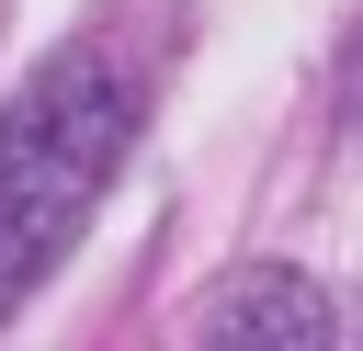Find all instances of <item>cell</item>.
<instances>
[{
	"label": "cell",
	"instance_id": "3",
	"mask_svg": "<svg viewBox=\"0 0 363 351\" xmlns=\"http://www.w3.org/2000/svg\"><path fill=\"white\" fill-rule=\"evenodd\" d=\"M352 102H363V45H352Z\"/></svg>",
	"mask_w": 363,
	"mask_h": 351
},
{
	"label": "cell",
	"instance_id": "1",
	"mask_svg": "<svg viewBox=\"0 0 363 351\" xmlns=\"http://www.w3.org/2000/svg\"><path fill=\"white\" fill-rule=\"evenodd\" d=\"M125 147H136V79L91 45L45 57L0 102V317L79 249L91 204L125 170Z\"/></svg>",
	"mask_w": 363,
	"mask_h": 351
},
{
	"label": "cell",
	"instance_id": "2",
	"mask_svg": "<svg viewBox=\"0 0 363 351\" xmlns=\"http://www.w3.org/2000/svg\"><path fill=\"white\" fill-rule=\"evenodd\" d=\"M193 340H204V351H250V340L318 351V340H340V317H329V294H318L306 272H284V260H250V272H227V283L193 306Z\"/></svg>",
	"mask_w": 363,
	"mask_h": 351
}]
</instances>
